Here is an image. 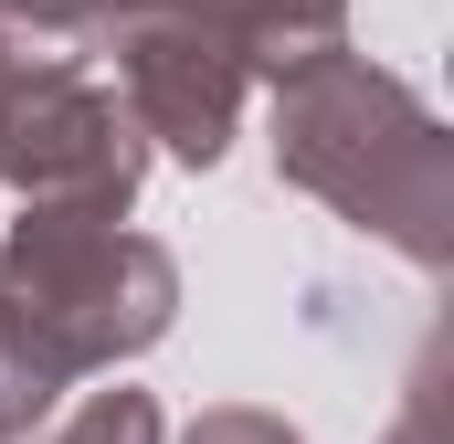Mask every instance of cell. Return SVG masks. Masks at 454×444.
I'll return each mask as SVG.
<instances>
[{"label": "cell", "mask_w": 454, "mask_h": 444, "mask_svg": "<svg viewBox=\"0 0 454 444\" xmlns=\"http://www.w3.org/2000/svg\"><path fill=\"white\" fill-rule=\"evenodd\" d=\"M275 170L359 222L370 243H391L402 265L444 275L454 265V138L391 64L370 53H307L275 75Z\"/></svg>", "instance_id": "obj_1"}, {"label": "cell", "mask_w": 454, "mask_h": 444, "mask_svg": "<svg viewBox=\"0 0 454 444\" xmlns=\"http://www.w3.org/2000/svg\"><path fill=\"white\" fill-rule=\"evenodd\" d=\"M169 318H180V265L116 202H21V222L0 233V329L64 392L159 349Z\"/></svg>", "instance_id": "obj_2"}, {"label": "cell", "mask_w": 454, "mask_h": 444, "mask_svg": "<svg viewBox=\"0 0 454 444\" xmlns=\"http://www.w3.org/2000/svg\"><path fill=\"white\" fill-rule=\"evenodd\" d=\"M137 180H148V138L116 107V85H96L85 64H53V53H0V191L127 212Z\"/></svg>", "instance_id": "obj_3"}, {"label": "cell", "mask_w": 454, "mask_h": 444, "mask_svg": "<svg viewBox=\"0 0 454 444\" xmlns=\"http://www.w3.org/2000/svg\"><path fill=\"white\" fill-rule=\"evenodd\" d=\"M96 53L116 64V107L137 116L148 148H169L180 170H212L232 148L254 75H243V53H232L212 21H191L180 0H127L106 32H96Z\"/></svg>", "instance_id": "obj_4"}, {"label": "cell", "mask_w": 454, "mask_h": 444, "mask_svg": "<svg viewBox=\"0 0 454 444\" xmlns=\"http://www.w3.org/2000/svg\"><path fill=\"white\" fill-rule=\"evenodd\" d=\"M180 11L223 32L232 53H243L254 85H275L286 64H307V53L348 43V0H180Z\"/></svg>", "instance_id": "obj_5"}, {"label": "cell", "mask_w": 454, "mask_h": 444, "mask_svg": "<svg viewBox=\"0 0 454 444\" xmlns=\"http://www.w3.org/2000/svg\"><path fill=\"white\" fill-rule=\"evenodd\" d=\"M127 0H0V53H53V64H85L96 32H106Z\"/></svg>", "instance_id": "obj_6"}, {"label": "cell", "mask_w": 454, "mask_h": 444, "mask_svg": "<svg viewBox=\"0 0 454 444\" xmlns=\"http://www.w3.org/2000/svg\"><path fill=\"white\" fill-rule=\"evenodd\" d=\"M21 444H159V402L148 392H85L74 413H43Z\"/></svg>", "instance_id": "obj_7"}, {"label": "cell", "mask_w": 454, "mask_h": 444, "mask_svg": "<svg viewBox=\"0 0 454 444\" xmlns=\"http://www.w3.org/2000/svg\"><path fill=\"white\" fill-rule=\"evenodd\" d=\"M53 402H64V381H53V370L21 349V338L0 329V444H21L43 413H53Z\"/></svg>", "instance_id": "obj_8"}, {"label": "cell", "mask_w": 454, "mask_h": 444, "mask_svg": "<svg viewBox=\"0 0 454 444\" xmlns=\"http://www.w3.org/2000/svg\"><path fill=\"white\" fill-rule=\"evenodd\" d=\"M180 444H307L286 413H254V402H223V413H201Z\"/></svg>", "instance_id": "obj_9"}, {"label": "cell", "mask_w": 454, "mask_h": 444, "mask_svg": "<svg viewBox=\"0 0 454 444\" xmlns=\"http://www.w3.org/2000/svg\"><path fill=\"white\" fill-rule=\"evenodd\" d=\"M380 444H444V381H434V370L412 381V413H402V424H391Z\"/></svg>", "instance_id": "obj_10"}]
</instances>
